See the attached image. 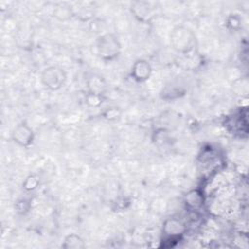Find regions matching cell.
Wrapping results in <instances>:
<instances>
[{
  "mask_svg": "<svg viewBox=\"0 0 249 249\" xmlns=\"http://www.w3.org/2000/svg\"><path fill=\"white\" fill-rule=\"evenodd\" d=\"M85 100L86 103L90 107H99L103 103L104 95L88 91V93L85 96Z\"/></svg>",
  "mask_w": 249,
  "mask_h": 249,
  "instance_id": "cell-13",
  "label": "cell"
},
{
  "mask_svg": "<svg viewBox=\"0 0 249 249\" xmlns=\"http://www.w3.org/2000/svg\"><path fill=\"white\" fill-rule=\"evenodd\" d=\"M67 80L65 70L59 66L52 65L44 68L40 75L41 84L49 90L56 91L64 87Z\"/></svg>",
  "mask_w": 249,
  "mask_h": 249,
  "instance_id": "cell-4",
  "label": "cell"
},
{
  "mask_svg": "<svg viewBox=\"0 0 249 249\" xmlns=\"http://www.w3.org/2000/svg\"><path fill=\"white\" fill-rule=\"evenodd\" d=\"M204 196L199 189H194L188 192L184 196V203L186 208L192 211L199 210L204 204Z\"/></svg>",
  "mask_w": 249,
  "mask_h": 249,
  "instance_id": "cell-7",
  "label": "cell"
},
{
  "mask_svg": "<svg viewBox=\"0 0 249 249\" xmlns=\"http://www.w3.org/2000/svg\"><path fill=\"white\" fill-rule=\"evenodd\" d=\"M186 231L187 226L181 219L175 217L166 218L163 221L161 228V233L163 236L162 242L163 244L168 243L165 247L174 246L173 242L176 243L177 241H179L185 234Z\"/></svg>",
  "mask_w": 249,
  "mask_h": 249,
  "instance_id": "cell-3",
  "label": "cell"
},
{
  "mask_svg": "<svg viewBox=\"0 0 249 249\" xmlns=\"http://www.w3.org/2000/svg\"><path fill=\"white\" fill-rule=\"evenodd\" d=\"M75 16L74 8L66 2L55 4L53 10V17L59 21H68Z\"/></svg>",
  "mask_w": 249,
  "mask_h": 249,
  "instance_id": "cell-9",
  "label": "cell"
},
{
  "mask_svg": "<svg viewBox=\"0 0 249 249\" xmlns=\"http://www.w3.org/2000/svg\"><path fill=\"white\" fill-rule=\"evenodd\" d=\"M153 68L151 63L144 59L139 58L135 60L130 69V77L137 83H144L151 78Z\"/></svg>",
  "mask_w": 249,
  "mask_h": 249,
  "instance_id": "cell-6",
  "label": "cell"
},
{
  "mask_svg": "<svg viewBox=\"0 0 249 249\" xmlns=\"http://www.w3.org/2000/svg\"><path fill=\"white\" fill-rule=\"evenodd\" d=\"M120 116H121V111L117 107L109 108V109H107L103 112V117L107 120H110V121L117 120L118 118H120Z\"/></svg>",
  "mask_w": 249,
  "mask_h": 249,
  "instance_id": "cell-18",
  "label": "cell"
},
{
  "mask_svg": "<svg viewBox=\"0 0 249 249\" xmlns=\"http://www.w3.org/2000/svg\"><path fill=\"white\" fill-rule=\"evenodd\" d=\"M11 139L17 145L28 148L34 143L35 133L26 123H20L13 128L11 132Z\"/></svg>",
  "mask_w": 249,
  "mask_h": 249,
  "instance_id": "cell-5",
  "label": "cell"
},
{
  "mask_svg": "<svg viewBox=\"0 0 249 249\" xmlns=\"http://www.w3.org/2000/svg\"><path fill=\"white\" fill-rule=\"evenodd\" d=\"M61 247L64 249H84L86 248V243L77 233H69L64 237Z\"/></svg>",
  "mask_w": 249,
  "mask_h": 249,
  "instance_id": "cell-11",
  "label": "cell"
},
{
  "mask_svg": "<svg viewBox=\"0 0 249 249\" xmlns=\"http://www.w3.org/2000/svg\"><path fill=\"white\" fill-rule=\"evenodd\" d=\"M170 139L169 135H168V131L164 128H160V129H158L155 133V143L158 144V145H162V144H165L168 142V140Z\"/></svg>",
  "mask_w": 249,
  "mask_h": 249,
  "instance_id": "cell-15",
  "label": "cell"
},
{
  "mask_svg": "<svg viewBox=\"0 0 249 249\" xmlns=\"http://www.w3.org/2000/svg\"><path fill=\"white\" fill-rule=\"evenodd\" d=\"M196 46V38L192 29L184 25L175 26L170 32V47L177 54H189Z\"/></svg>",
  "mask_w": 249,
  "mask_h": 249,
  "instance_id": "cell-1",
  "label": "cell"
},
{
  "mask_svg": "<svg viewBox=\"0 0 249 249\" xmlns=\"http://www.w3.org/2000/svg\"><path fill=\"white\" fill-rule=\"evenodd\" d=\"M87 84L89 89L88 91L104 95V91L106 89V84L101 77L93 75L88 79Z\"/></svg>",
  "mask_w": 249,
  "mask_h": 249,
  "instance_id": "cell-12",
  "label": "cell"
},
{
  "mask_svg": "<svg viewBox=\"0 0 249 249\" xmlns=\"http://www.w3.org/2000/svg\"><path fill=\"white\" fill-rule=\"evenodd\" d=\"M131 13L142 22L149 21L153 17V11L150 4L144 1L133 2L131 5Z\"/></svg>",
  "mask_w": 249,
  "mask_h": 249,
  "instance_id": "cell-8",
  "label": "cell"
},
{
  "mask_svg": "<svg viewBox=\"0 0 249 249\" xmlns=\"http://www.w3.org/2000/svg\"><path fill=\"white\" fill-rule=\"evenodd\" d=\"M94 53L103 61H112L121 54L122 45L118 37L111 32L98 36L94 42Z\"/></svg>",
  "mask_w": 249,
  "mask_h": 249,
  "instance_id": "cell-2",
  "label": "cell"
},
{
  "mask_svg": "<svg viewBox=\"0 0 249 249\" xmlns=\"http://www.w3.org/2000/svg\"><path fill=\"white\" fill-rule=\"evenodd\" d=\"M226 25L231 30H238L241 26V19L237 15H231L226 20Z\"/></svg>",
  "mask_w": 249,
  "mask_h": 249,
  "instance_id": "cell-16",
  "label": "cell"
},
{
  "mask_svg": "<svg viewBox=\"0 0 249 249\" xmlns=\"http://www.w3.org/2000/svg\"><path fill=\"white\" fill-rule=\"evenodd\" d=\"M39 184H40L39 178L34 174H30L24 179L22 183V188L26 192H32L38 188Z\"/></svg>",
  "mask_w": 249,
  "mask_h": 249,
  "instance_id": "cell-14",
  "label": "cell"
},
{
  "mask_svg": "<svg viewBox=\"0 0 249 249\" xmlns=\"http://www.w3.org/2000/svg\"><path fill=\"white\" fill-rule=\"evenodd\" d=\"M15 208H16V210H17L18 213L24 214V213H26V212L29 210V208H30V203H29V201H28L27 199L21 198V199H19V200H18V201L16 202Z\"/></svg>",
  "mask_w": 249,
  "mask_h": 249,
  "instance_id": "cell-17",
  "label": "cell"
},
{
  "mask_svg": "<svg viewBox=\"0 0 249 249\" xmlns=\"http://www.w3.org/2000/svg\"><path fill=\"white\" fill-rule=\"evenodd\" d=\"M186 92V89L184 86H179L178 84L174 85L173 83L171 85L166 86L162 91H161V96L163 99L166 100H173L176 99L182 95H184Z\"/></svg>",
  "mask_w": 249,
  "mask_h": 249,
  "instance_id": "cell-10",
  "label": "cell"
}]
</instances>
